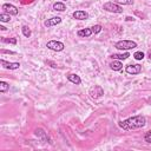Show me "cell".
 I'll list each match as a JSON object with an SVG mask.
<instances>
[{
  "mask_svg": "<svg viewBox=\"0 0 151 151\" xmlns=\"http://www.w3.org/2000/svg\"><path fill=\"white\" fill-rule=\"evenodd\" d=\"M67 79H68L71 83L76 84V85L81 84V79H80V77H79L78 74H76V73H70V74L67 76Z\"/></svg>",
  "mask_w": 151,
  "mask_h": 151,
  "instance_id": "7c38bea8",
  "label": "cell"
},
{
  "mask_svg": "<svg viewBox=\"0 0 151 151\" xmlns=\"http://www.w3.org/2000/svg\"><path fill=\"white\" fill-rule=\"evenodd\" d=\"M63 1H66V0H63Z\"/></svg>",
  "mask_w": 151,
  "mask_h": 151,
  "instance_id": "f546056e",
  "label": "cell"
},
{
  "mask_svg": "<svg viewBox=\"0 0 151 151\" xmlns=\"http://www.w3.org/2000/svg\"><path fill=\"white\" fill-rule=\"evenodd\" d=\"M149 59H150V60H151V52H150V53H149Z\"/></svg>",
  "mask_w": 151,
  "mask_h": 151,
  "instance_id": "f1b7e54d",
  "label": "cell"
},
{
  "mask_svg": "<svg viewBox=\"0 0 151 151\" xmlns=\"http://www.w3.org/2000/svg\"><path fill=\"white\" fill-rule=\"evenodd\" d=\"M72 17H73L76 20H85V19L88 18V14H87V12L79 9V11H74L73 14H72Z\"/></svg>",
  "mask_w": 151,
  "mask_h": 151,
  "instance_id": "30bf717a",
  "label": "cell"
},
{
  "mask_svg": "<svg viewBox=\"0 0 151 151\" xmlns=\"http://www.w3.org/2000/svg\"><path fill=\"white\" fill-rule=\"evenodd\" d=\"M60 22H61V18H60V17H53V18H51V19L45 20V21H44V25H45L46 27H51V26H55V25H58V24H60Z\"/></svg>",
  "mask_w": 151,
  "mask_h": 151,
  "instance_id": "9c48e42d",
  "label": "cell"
},
{
  "mask_svg": "<svg viewBox=\"0 0 151 151\" xmlns=\"http://www.w3.org/2000/svg\"><path fill=\"white\" fill-rule=\"evenodd\" d=\"M1 8H2V11H4V12L8 13L9 15H17V14L19 13L18 8H17L14 5H12V4H4Z\"/></svg>",
  "mask_w": 151,
  "mask_h": 151,
  "instance_id": "52a82bcc",
  "label": "cell"
},
{
  "mask_svg": "<svg viewBox=\"0 0 151 151\" xmlns=\"http://www.w3.org/2000/svg\"><path fill=\"white\" fill-rule=\"evenodd\" d=\"M118 5H132L133 1L132 0H114Z\"/></svg>",
  "mask_w": 151,
  "mask_h": 151,
  "instance_id": "44dd1931",
  "label": "cell"
},
{
  "mask_svg": "<svg viewBox=\"0 0 151 151\" xmlns=\"http://www.w3.org/2000/svg\"><path fill=\"white\" fill-rule=\"evenodd\" d=\"M91 29H92V32H93L94 34H98V33L101 31V26H100V25H94V26L91 27Z\"/></svg>",
  "mask_w": 151,
  "mask_h": 151,
  "instance_id": "603a6c76",
  "label": "cell"
},
{
  "mask_svg": "<svg viewBox=\"0 0 151 151\" xmlns=\"http://www.w3.org/2000/svg\"><path fill=\"white\" fill-rule=\"evenodd\" d=\"M133 58H134L136 60H143V59H144V53H143L142 51L134 52V54H133Z\"/></svg>",
  "mask_w": 151,
  "mask_h": 151,
  "instance_id": "ffe728a7",
  "label": "cell"
},
{
  "mask_svg": "<svg viewBox=\"0 0 151 151\" xmlns=\"http://www.w3.org/2000/svg\"><path fill=\"white\" fill-rule=\"evenodd\" d=\"M35 136H38L42 142H50L47 133H46L42 129H37V130H35ZM50 143H52V142H50Z\"/></svg>",
  "mask_w": 151,
  "mask_h": 151,
  "instance_id": "8fae6325",
  "label": "cell"
},
{
  "mask_svg": "<svg viewBox=\"0 0 151 151\" xmlns=\"http://www.w3.org/2000/svg\"><path fill=\"white\" fill-rule=\"evenodd\" d=\"M88 94L91 96V98H93V99H98V98H100V97L104 96V90L101 88V86H99V85H94V86L90 90Z\"/></svg>",
  "mask_w": 151,
  "mask_h": 151,
  "instance_id": "5b68a950",
  "label": "cell"
},
{
  "mask_svg": "<svg viewBox=\"0 0 151 151\" xmlns=\"http://www.w3.org/2000/svg\"><path fill=\"white\" fill-rule=\"evenodd\" d=\"M21 32H22L24 37H26V38H29V37H31V34H32L31 28H29L28 26H26V25H24V26L21 27Z\"/></svg>",
  "mask_w": 151,
  "mask_h": 151,
  "instance_id": "e0dca14e",
  "label": "cell"
},
{
  "mask_svg": "<svg viewBox=\"0 0 151 151\" xmlns=\"http://www.w3.org/2000/svg\"><path fill=\"white\" fill-rule=\"evenodd\" d=\"M146 125V118L142 114L139 116H134V117H130L123 122L119 123V126L123 130L130 131V130H136V129H140L144 127Z\"/></svg>",
  "mask_w": 151,
  "mask_h": 151,
  "instance_id": "6da1fadb",
  "label": "cell"
},
{
  "mask_svg": "<svg viewBox=\"0 0 151 151\" xmlns=\"http://www.w3.org/2000/svg\"><path fill=\"white\" fill-rule=\"evenodd\" d=\"M126 20H127V21H131V20L133 21L134 19H133V18H131V17H126Z\"/></svg>",
  "mask_w": 151,
  "mask_h": 151,
  "instance_id": "4316f807",
  "label": "cell"
},
{
  "mask_svg": "<svg viewBox=\"0 0 151 151\" xmlns=\"http://www.w3.org/2000/svg\"><path fill=\"white\" fill-rule=\"evenodd\" d=\"M103 9H105L107 12H111V13H123L122 6H119L117 2H112V1H109V2L104 4Z\"/></svg>",
  "mask_w": 151,
  "mask_h": 151,
  "instance_id": "3957f363",
  "label": "cell"
},
{
  "mask_svg": "<svg viewBox=\"0 0 151 151\" xmlns=\"http://www.w3.org/2000/svg\"><path fill=\"white\" fill-rule=\"evenodd\" d=\"M8 88H9V84L6 83V81H4V80H1L0 81V92L1 93H5Z\"/></svg>",
  "mask_w": 151,
  "mask_h": 151,
  "instance_id": "ac0fdd59",
  "label": "cell"
},
{
  "mask_svg": "<svg viewBox=\"0 0 151 151\" xmlns=\"http://www.w3.org/2000/svg\"><path fill=\"white\" fill-rule=\"evenodd\" d=\"M34 0H21V4L22 5H27V4H32Z\"/></svg>",
  "mask_w": 151,
  "mask_h": 151,
  "instance_id": "484cf974",
  "label": "cell"
},
{
  "mask_svg": "<svg viewBox=\"0 0 151 151\" xmlns=\"http://www.w3.org/2000/svg\"><path fill=\"white\" fill-rule=\"evenodd\" d=\"M53 9H54V11H58V12H64V11L66 9V6H65L64 2L57 1V2L53 4Z\"/></svg>",
  "mask_w": 151,
  "mask_h": 151,
  "instance_id": "9a60e30c",
  "label": "cell"
},
{
  "mask_svg": "<svg viewBox=\"0 0 151 151\" xmlns=\"http://www.w3.org/2000/svg\"><path fill=\"white\" fill-rule=\"evenodd\" d=\"M0 29H1V31H5V29H6V27H5V26H0Z\"/></svg>",
  "mask_w": 151,
  "mask_h": 151,
  "instance_id": "83f0119b",
  "label": "cell"
},
{
  "mask_svg": "<svg viewBox=\"0 0 151 151\" xmlns=\"http://www.w3.org/2000/svg\"><path fill=\"white\" fill-rule=\"evenodd\" d=\"M0 64L2 65L4 68H7V70H17V68L20 67V64L19 63H8V61H6L4 59L0 60Z\"/></svg>",
  "mask_w": 151,
  "mask_h": 151,
  "instance_id": "ba28073f",
  "label": "cell"
},
{
  "mask_svg": "<svg viewBox=\"0 0 151 151\" xmlns=\"http://www.w3.org/2000/svg\"><path fill=\"white\" fill-rule=\"evenodd\" d=\"M1 41H2V42L13 44V45H15V44H17V39H15V38H11V39H7V38H2V39H1Z\"/></svg>",
  "mask_w": 151,
  "mask_h": 151,
  "instance_id": "7402d4cb",
  "label": "cell"
},
{
  "mask_svg": "<svg viewBox=\"0 0 151 151\" xmlns=\"http://www.w3.org/2000/svg\"><path fill=\"white\" fill-rule=\"evenodd\" d=\"M46 64L47 65H50L51 67H53V68H55L57 67V64L54 63V61H51V60H46Z\"/></svg>",
  "mask_w": 151,
  "mask_h": 151,
  "instance_id": "d4e9b609",
  "label": "cell"
},
{
  "mask_svg": "<svg viewBox=\"0 0 151 151\" xmlns=\"http://www.w3.org/2000/svg\"><path fill=\"white\" fill-rule=\"evenodd\" d=\"M114 47L117 50H122V51H127V50H132L137 47V42L133 40H119L114 44Z\"/></svg>",
  "mask_w": 151,
  "mask_h": 151,
  "instance_id": "7a4b0ae2",
  "label": "cell"
},
{
  "mask_svg": "<svg viewBox=\"0 0 151 151\" xmlns=\"http://www.w3.org/2000/svg\"><path fill=\"white\" fill-rule=\"evenodd\" d=\"M46 47L52 50V51H55V52H60L65 48V45L61 42V41H57V40H50L47 44H46Z\"/></svg>",
  "mask_w": 151,
  "mask_h": 151,
  "instance_id": "277c9868",
  "label": "cell"
},
{
  "mask_svg": "<svg viewBox=\"0 0 151 151\" xmlns=\"http://www.w3.org/2000/svg\"><path fill=\"white\" fill-rule=\"evenodd\" d=\"M130 57V53L129 52H125V53H123V54H112L111 55V58L112 59H116V60H125V59H127Z\"/></svg>",
  "mask_w": 151,
  "mask_h": 151,
  "instance_id": "2e32d148",
  "label": "cell"
},
{
  "mask_svg": "<svg viewBox=\"0 0 151 151\" xmlns=\"http://www.w3.org/2000/svg\"><path fill=\"white\" fill-rule=\"evenodd\" d=\"M11 20V15L9 14H6V13H1L0 14V21L1 22H8Z\"/></svg>",
  "mask_w": 151,
  "mask_h": 151,
  "instance_id": "d6986e66",
  "label": "cell"
},
{
  "mask_svg": "<svg viewBox=\"0 0 151 151\" xmlns=\"http://www.w3.org/2000/svg\"><path fill=\"white\" fill-rule=\"evenodd\" d=\"M125 71L127 74H138L142 72V66L139 64H130L125 67Z\"/></svg>",
  "mask_w": 151,
  "mask_h": 151,
  "instance_id": "8992f818",
  "label": "cell"
},
{
  "mask_svg": "<svg viewBox=\"0 0 151 151\" xmlns=\"http://www.w3.org/2000/svg\"><path fill=\"white\" fill-rule=\"evenodd\" d=\"M122 67H123V64H122L120 60H116V59H113V61L110 63V68L113 70V71H120Z\"/></svg>",
  "mask_w": 151,
  "mask_h": 151,
  "instance_id": "5bb4252c",
  "label": "cell"
},
{
  "mask_svg": "<svg viewBox=\"0 0 151 151\" xmlns=\"http://www.w3.org/2000/svg\"><path fill=\"white\" fill-rule=\"evenodd\" d=\"M92 33H93V32H92L91 28H84V29H79V31L77 32L78 37H80V38H88Z\"/></svg>",
  "mask_w": 151,
  "mask_h": 151,
  "instance_id": "4fadbf2b",
  "label": "cell"
},
{
  "mask_svg": "<svg viewBox=\"0 0 151 151\" xmlns=\"http://www.w3.org/2000/svg\"><path fill=\"white\" fill-rule=\"evenodd\" d=\"M144 140H145L146 143H151V131H147V132L145 133V136H144Z\"/></svg>",
  "mask_w": 151,
  "mask_h": 151,
  "instance_id": "cb8c5ba5",
  "label": "cell"
}]
</instances>
